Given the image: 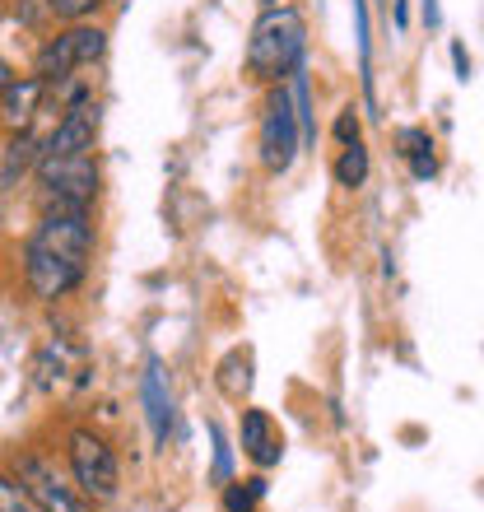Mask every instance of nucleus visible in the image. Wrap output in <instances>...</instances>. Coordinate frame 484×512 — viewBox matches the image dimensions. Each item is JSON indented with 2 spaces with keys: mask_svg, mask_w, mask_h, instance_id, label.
I'll list each match as a JSON object with an SVG mask.
<instances>
[{
  "mask_svg": "<svg viewBox=\"0 0 484 512\" xmlns=\"http://www.w3.org/2000/svg\"><path fill=\"white\" fill-rule=\"evenodd\" d=\"M94 261V224L80 205H47L24 243V280L42 303L75 294Z\"/></svg>",
  "mask_w": 484,
  "mask_h": 512,
  "instance_id": "obj_1",
  "label": "nucleus"
},
{
  "mask_svg": "<svg viewBox=\"0 0 484 512\" xmlns=\"http://www.w3.org/2000/svg\"><path fill=\"white\" fill-rule=\"evenodd\" d=\"M303 52H308V24L294 5H266L256 14L252 42H247V70L256 80H289V70L303 66Z\"/></svg>",
  "mask_w": 484,
  "mask_h": 512,
  "instance_id": "obj_2",
  "label": "nucleus"
},
{
  "mask_svg": "<svg viewBox=\"0 0 484 512\" xmlns=\"http://www.w3.org/2000/svg\"><path fill=\"white\" fill-rule=\"evenodd\" d=\"M66 461L70 480L89 503H112L121 489V461L108 447V438H98L94 429H70L66 438Z\"/></svg>",
  "mask_w": 484,
  "mask_h": 512,
  "instance_id": "obj_3",
  "label": "nucleus"
},
{
  "mask_svg": "<svg viewBox=\"0 0 484 512\" xmlns=\"http://www.w3.org/2000/svg\"><path fill=\"white\" fill-rule=\"evenodd\" d=\"M103 52H108V33H103V28L98 24H70L66 33H56V38H47L38 47V66H33V75L52 89V84L70 80L75 70L103 61Z\"/></svg>",
  "mask_w": 484,
  "mask_h": 512,
  "instance_id": "obj_4",
  "label": "nucleus"
},
{
  "mask_svg": "<svg viewBox=\"0 0 484 512\" xmlns=\"http://www.w3.org/2000/svg\"><path fill=\"white\" fill-rule=\"evenodd\" d=\"M10 475L33 494V503H38L42 512H94V503L75 489L70 471H61V466H56L52 457H42V452H24V457L14 461Z\"/></svg>",
  "mask_w": 484,
  "mask_h": 512,
  "instance_id": "obj_5",
  "label": "nucleus"
},
{
  "mask_svg": "<svg viewBox=\"0 0 484 512\" xmlns=\"http://www.w3.org/2000/svg\"><path fill=\"white\" fill-rule=\"evenodd\" d=\"M261 163L266 173H289L303 149V135H298V117H294V103H289V84H275L266 98V112H261Z\"/></svg>",
  "mask_w": 484,
  "mask_h": 512,
  "instance_id": "obj_6",
  "label": "nucleus"
},
{
  "mask_svg": "<svg viewBox=\"0 0 484 512\" xmlns=\"http://www.w3.org/2000/svg\"><path fill=\"white\" fill-rule=\"evenodd\" d=\"M42 191H47V205H80L89 210L98 196V163L94 154H66V159H38L33 163Z\"/></svg>",
  "mask_w": 484,
  "mask_h": 512,
  "instance_id": "obj_7",
  "label": "nucleus"
},
{
  "mask_svg": "<svg viewBox=\"0 0 484 512\" xmlns=\"http://www.w3.org/2000/svg\"><path fill=\"white\" fill-rule=\"evenodd\" d=\"M98 135V103L84 98L75 108H66V117L56 122V131L47 135V145L38 149V159H66V154H94Z\"/></svg>",
  "mask_w": 484,
  "mask_h": 512,
  "instance_id": "obj_8",
  "label": "nucleus"
},
{
  "mask_svg": "<svg viewBox=\"0 0 484 512\" xmlns=\"http://www.w3.org/2000/svg\"><path fill=\"white\" fill-rule=\"evenodd\" d=\"M238 443L242 452L261 466V471H270L275 461L284 457V443H280V429H275V419L266 415V410H242V424H238Z\"/></svg>",
  "mask_w": 484,
  "mask_h": 512,
  "instance_id": "obj_9",
  "label": "nucleus"
},
{
  "mask_svg": "<svg viewBox=\"0 0 484 512\" xmlns=\"http://www.w3.org/2000/svg\"><path fill=\"white\" fill-rule=\"evenodd\" d=\"M140 401H145V419L154 443H168V429H173V387H168V373H163L159 359L145 364V378H140Z\"/></svg>",
  "mask_w": 484,
  "mask_h": 512,
  "instance_id": "obj_10",
  "label": "nucleus"
},
{
  "mask_svg": "<svg viewBox=\"0 0 484 512\" xmlns=\"http://www.w3.org/2000/svg\"><path fill=\"white\" fill-rule=\"evenodd\" d=\"M42 98H47V84L38 75H19V80L5 84V94H0V122L10 126V131H24L33 117H38Z\"/></svg>",
  "mask_w": 484,
  "mask_h": 512,
  "instance_id": "obj_11",
  "label": "nucleus"
},
{
  "mask_svg": "<svg viewBox=\"0 0 484 512\" xmlns=\"http://www.w3.org/2000/svg\"><path fill=\"white\" fill-rule=\"evenodd\" d=\"M396 154L405 159L415 182H433L438 177V149H433V135L424 126H401L396 131Z\"/></svg>",
  "mask_w": 484,
  "mask_h": 512,
  "instance_id": "obj_12",
  "label": "nucleus"
},
{
  "mask_svg": "<svg viewBox=\"0 0 484 512\" xmlns=\"http://www.w3.org/2000/svg\"><path fill=\"white\" fill-rule=\"evenodd\" d=\"M33 163H38V135L24 126V131L10 135V149H5V163H0V187H14Z\"/></svg>",
  "mask_w": 484,
  "mask_h": 512,
  "instance_id": "obj_13",
  "label": "nucleus"
},
{
  "mask_svg": "<svg viewBox=\"0 0 484 512\" xmlns=\"http://www.w3.org/2000/svg\"><path fill=\"white\" fill-rule=\"evenodd\" d=\"M219 391L229 401H242L252 391V350H229L219 359Z\"/></svg>",
  "mask_w": 484,
  "mask_h": 512,
  "instance_id": "obj_14",
  "label": "nucleus"
},
{
  "mask_svg": "<svg viewBox=\"0 0 484 512\" xmlns=\"http://www.w3.org/2000/svg\"><path fill=\"white\" fill-rule=\"evenodd\" d=\"M368 173H373L368 145H363V140H350V145L340 149V159H336V182L340 187H350V191H359L363 182H368Z\"/></svg>",
  "mask_w": 484,
  "mask_h": 512,
  "instance_id": "obj_15",
  "label": "nucleus"
},
{
  "mask_svg": "<svg viewBox=\"0 0 484 512\" xmlns=\"http://www.w3.org/2000/svg\"><path fill=\"white\" fill-rule=\"evenodd\" d=\"M219 494H224V512H256V503L266 499V475H252V480H229Z\"/></svg>",
  "mask_w": 484,
  "mask_h": 512,
  "instance_id": "obj_16",
  "label": "nucleus"
},
{
  "mask_svg": "<svg viewBox=\"0 0 484 512\" xmlns=\"http://www.w3.org/2000/svg\"><path fill=\"white\" fill-rule=\"evenodd\" d=\"M354 38H359V52H363V94L373 103V38H368V5L354 0Z\"/></svg>",
  "mask_w": 484,
  "mask_h": 512,
  "instance_id": "obj_17",
  "label": "nucleus"
},
{
  "mask_svg": "<svg viewBox=\"0 0 484 512\" xmlns=\"http://www.w3.org/2000/svg\"><path fill=\"white\" fill-rule=\"evenodd\" d=\"M210 443H215V471H210V485L224 489L233 480V447H229V438H224L219 424H210Z\"/></svg>",
  "mask_w": 484,
  "mask_h": 512,
  "instance_id": "obj_18",
  "label": "nucleus"
},
{
  "mask_svg": "<svg viewBox=\"0 0 484 512\" xmlns=\"http://www.w3.org/2000/svg\"><path fill=\"white\" fill-rule=\"evenodd\" d=\"M0 512H42V508L33 503V494H28L14 475L0 471Z\"/></svg>",
  "mask_w": 484,
  "mask_h": 512,
  "instance_id": "obj_19",
  "label": "nucleus"
},
{
  "mask_svg": "<svg viewBox=\"0 0 484 512\" xmlns=\"http://www.w3.org/2000/svg\"><path fill=\"white\" fill-rule=\"evenodd\" d=\"M42 5H47V14H52V19H61V24H84V19H89L103 0H42Z\"/></svg>",
  "mask_w": 484,
  "mask_h": 512,
  "instance_id": "obj_20",
  "label": "nucleus"
},
{
  "mask_svg": "<svg viewBox=\"0 0 484 512\" xmlns=\"http://www.w3.org/2000/svg\"><path fill=\"white\" fill-rule=\"evenodd\" d=\"M331 135H336L340 145H350V140H363V117H359V108H345L331 122Z\"/></svg>",
  "mask_w": 484,
  "mask_h": 512,
  "instance_id": "obj_21",
  "label": "nucleus"
},
{
  "mask_svg": "<svg viewBox=\"0 0 484 512\" xmlns=\"http://www.w3.org/2000/svg\"><path fill=\"white\" fill-rule=\"evenodd\" d=\"M452 70H457L461 84L471 80V56H466V47H461V42H452Z\"/></svg>",
  "mask_w": 484,
  "mask_h": 512,
  "instance_id": "obj_22",
  "label": "nucleus"
},
{
  "mask_svg": "<svg viewBox=\"0 0 484 512\" xmlns=\"http://www.w3.org/2000/svg\"><path fill=\"white\" fill-rule=\"evenodd\" d=\"M419 5H424V24H429V28L443 24V14H438V0H419Z\"/></svg>",
  "mask_w": 484,
  "mask_h": 512,
  "instance_id": "obj_23",
  "label": "nucleus"
},
{
  "mask_svg": "<svg viewBox=\"0 0 484 512\" xmlns=\"http://www.w3.org/2000/svg\"><path fill=\"white\" fill-rule=\"evenodd\" d=\"M405 24H410V5H405V0H396V28L405 33Z\"/></svg>",
  "mask_w": 484,
  "mask_h": 512,
  "instance_id": "obj_24",
  "label": "nucleus"
},
{
  "mask_svg": "<svg viewBox=\"0 0 484 512\" xmlns=\"http://www.w3.org/2000/svg\"><path fill=\"white\" fill-rule=\"evenodd\" d=\"M14 80V70H10V61H5V56H0V94H5V84Z\"/></svg>",
  "mask_w": 484,
  "mask_h": 512,
  "instance_id": "obj_25",
  "label": "nucleus"
},
{
  "mask_svg": "<svg viewBox=\"0 0 484 512\" xmlns=\"http://www.w3.org/2000/svg\"><path fill=\"white\" fill-rule=\"evenodd\" d=\"M140 512H173V508H140Z\"/></svg>",
  "mask_w": 484,
  "mask_h": 512,
  "instance_id": "obj_26",
  "label": "nucleus"
}]
</instances>
